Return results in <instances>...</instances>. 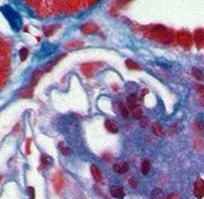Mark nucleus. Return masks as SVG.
Returning <instances> with one entry per match:
<instances>
[{"label": "nucleus", "instance_id": "obj_22", "mask_svg": "<svg viewBox=\"0 0 204 199\" xmlns=\"http://www.w3.org/2000/svg\"><path fill=\"white\" fill-rule=\"evenodd\" d=\"M195 89H197V92L204 98V86H203V84H197V86H195Z\"/></svg>", "mask_w": 204, "mask_h": 199}, {"label": "nucleus", "instance_id": "obj_4", "mask_svg": "<svg viewBox=\"0 0 204 199\" xmlns=\"http://www.w3.org/2000/svg\"><path fill=\"white\" fill-rule=\"evenodd\" d=\"M178 40H179V43L182 45H184V47H189V45H190V43H192L190 35H189L188 33H185V32L179 33V39Z\"/></svg>", "mask_w": 204, "mask_h": 199}, {"label": "nucleus", "instance_id": "obj_8", "mask_svg": "<svg viewBox=\"0 0 204 199\" xmlns=\"http://www.w3.org/2000/svg\"><path fill=\"white\" fill-rule=\"evenodd\" d=\"M91 173H92V177L93 179L96 180L97 183H99L102 180V174L99 172V169L96 167V165H91Z\"/></svg>", "mask_w": 204, "mask_h": 199}, {"label": "nucleus", "instance_id": "obj_25", "mask_svg": "<svg viewBox=\"0 0 204 199\" xmlns=\"http://www.w3.org/2000/svg\"><path fill=\"white\" fill-rule=\"evenodd\" d=\"M167 199H179V195H178V194H175V193H173V194H170Z\"/></svg>", "mask_w": 204, "mask_h": 199}, {"label": "nucleus", "instance_id": "obj_19", "mask_svg": "<svg viewBox=\"0 0 204 199\" xmlns=\"http://www.w3.org/2000/svg\"><path fill=\"white\" fill-rule=\"evenodd\" d=\"M82 45H83V42L77 40V42H72V43H68V44H67V48L74 49V48H78V47H82Z\"/></svg>", "mask_w": 204, "mask_h": 199}, {"label": "nucleus", "instance_id": "obj_13", "mask_svg": "<svg viewBox=\"0 0 204 199\" xmlns=\"http://www.w3.org/2000/svg\"><path fill=\"white\" fill-rule=\"evenodd\" d=\"M131 112H132V115H134L135 118H139V120H141V116H142V112H141V108L139 106H135V107H132L130 108Z\"/></svg>", "mask_w": 204, "mask_h": 199}, {"label": "nucleus", "instance_id": "obj_18", "mask_svg": "<svg viewBox=\"0 0 204 199\" xmlns=\"http://www.w3.org/2000/svg\"><path fill=\"white\" fill-rule=\"evenodd\" d=\"M28 54H29V50L27 48H22L19 50V57H20V61H25L28 58Z\"/></svg>", "mask_w": 204, "mask_h": 199}, {"label": "nucleus", "instance_id": "obj_3", "mask_svg": "<svg viewBox=\"0 0 204 199\" xmlns=\"http://www.w3.org/2000/svg\"><path fill=\"white\" fill-rule=\"evenodd\" d=\"M98 30V25L94 23H86L84 25L81 27V32L84 34H94Z\"/></svg>", "mask_w": 204, "mask_h": 199}, {"label": "nucleus", "instance_id": "obj_9", "mask_svg": "<svg viewBox=\"0 0 204 199\" xmlns=\"http://www.w3.org/2000/svg\"><path fill=\"white\" fill-rule=\"evenodd\" d=\"M151 199H167V198H165V194L161 189L156 188L153 190V193H151Z\"/></svg>", "mask_w": 204, "mask_h": 199}, {"label": "nucleus", "instance_id": "obj_17", "mask_svg": "<svg viewBox=\"0 0 204 199\" xmlns=\"http://www.w3.org/2000/svg\"><path fill=\"white\" fill-rule=\"evenodd\" d=\"M40 162H42V164H43V167H49V165L52 164V159L48 155H42L40 156Z\"/></svg>", "mask_w": 204, "mask_h": 199}, {"label": "nucleus", "instance_id": "obj_5", "mask_svg": "<svg viewBox=\"0 0 204 199\" xmlns=\"http://www.w3.org/2000/svg\"><path fill=\"white\" fill-rule=\"evenodd\" d=\"M113 170L118 174H124L129 170V164L126 162H117L115 165H113Z\"/></svg>", "mask_w": 204, "mask_h": 199}, {"label": "nucleus", "instance_id": "obj_15", "mask_svg": "<svg viewBox=\"0 0 204 199\" xmlns=\"http://www.w3.org/2000/svg\"><path fill=\"white\" fill-rule=\"evenodd\" d=\"M141 172L144 175H146L149 172H150V163H149V160H144L141 164Z\"/></svg>", "mask_w": 204, "mask_h": 199}, {"label": "nucleus", "instance_id": "obj_24", "mask_svg": "<svg viewBox=\"0 0 204 199\" xmlns=\"http://www.w3.org/2000/svg\"><path fill=\"white\" fill-rule=\"evenodd\" d=\"M129 184H130L132 188H136V187H137V182L135 180V178H132V177L129 179Z\"/></svg>", "mask_w": 204, "mask_h": 199}, {"label": "nucleus", "instance_id": "obj_26", "mask_svg": "<svg viewBox=\"0 0 204 199\" xmlns=\"http://www.w3.org/2000/svg\"><path fill=\"white\" fill-rule=\"evenodd\" d=\"M0 180H1V177H0Z\"/></svg>", "mask_w": 204, "mask_h": 199}, {"label": "nucleus", "instance_id": "obj_20", "mask_svg": "<svg viewBox=\"0 0 204 199\" xmlns=\"http://www.w3.org/2000/svg\"><path fill=\"white\" fill-rule=\"evenodd\" d=\"M56 29H57V27H44L43 32H44V34H45L47 37H50V35L54 33Z\"/></svg>", "mask_w": 204, "mask_h": 199}, {"label": "nucleus", "instance_id": "obj_1", "mask_svg": "<svg viewBox=\"0 0 204 199\" xmlns=\"http://www.w3.org/2000/svg\"><path fill=\"white\" fill-rule=\"evenodd\" d=\"M194 195L198 199H202L204 197V180L202 178H198L194 184Z\"/></svg>", "mask_w": 204, "mask_h": 199}, {"label": "nucleus", "instance_id": "obj_2", "mask_svg": "<svg viewBox=\"0 0 204 199\" xmlns=\"http://www.w3.org/2000/svg\"><path fill=\"white\" fill-rule=\"evenodd\" d=\"M98 66H101V63H86V64H82L81 69H82L84 76H87V77H92L93 71L96 69V67H98Z\"/></svg>", "mask_w": 204, "mask_h": 199}, {"label": "nucleus", "instance_id": "obj_16", "mask_svg": "<svg viewBox=\"0 0 204 199\" xmlns=\"http://www.w3.org/2000/svg\"><path fill=\"white\" fill-rule=\"evenodd\" d=\"M58 148H59V151L62 153L63 155H69L71 154V150L67 145H64V143H59L58 144Z\"/></svg>", "mask_w": 204, "mask_h": 199}, {"label": "nucleus", "instance_id": "obj_23", "mask_svg": "<svg viewBox=\"0 0 204 199\" xmlns=\"http://www.w3.org/2000/svg\"><path fill=\"white\" fill-rule=\"evenodd\" d=\"M28 194H29L30 199H35V190H34V188H33V187L28 188Z\"/></svg>", "mask_w": 204, "mask_h": 199}, {"label": "nucleus", "instance_id": "obj_14", "mask_svg": "<svg viewBox=\"0 0 204 199\" xmlns=\"http://www.w3.org/2000/svg\"><path fill=\"white\" fill-rule=\"evenodd\" d=\"M193 76L198 79V81H204V73L202 72L200 69H198V68H193Z\"/></svg>", "mask_w": 204, "mask_h": 199}, {"label": "nucleus", "instance_id": "obj_6", "mask_svg": "<svg viewBox=\"0 0 204 199\" xmlns=\"http://www.w3.org/2000/svg\"><path fill=\"white\" fill-rule=\"evenodd\" d=\"M110 192H111V195L116 199H122L125 197V192L121 187H111Z\"/></svg>", "mask_w": 204, "mask_h": 199}, {"label": "nucleus", "instance_id": "obj_11", "mask_svg": "<svg viewBox=\"0 0 204 199\" xmlns=\"http://www.w3.org/2000/svg\"><path fill=\"white\" fill-rule=\"evenodd\" d=\"M136 101H137V97H136V94H134V93H131L129 97H127V106H129V108H132V107H135V106H137V103H136Z\"/></svg>", "mask_w": 204, "mask_h": 199}, {"label": "nucleus", "instance_id": "obj_21", "mask_svg": "<svg viewBox=\"0 0 204 199\" xmlns=\"http://www.w3.org/2000/svg\"><path fill=\"white\" fill-rule=\"evenodd\" d=\"M118 106H120V111H121V115H122V116H124V117H127V116H129V110L126 108V106L124 105V103L120 102V105H118Z\"/></svg>", "mask_w": 204, "mask_h": 199}, {"label": "nucleus", "instance_id": "obj_10", "mask_svg": "<svg viewBox=\"0 0 204 199\" xmlns=\"http://www.w3.org/2000/svg\"><path fill=\"white\" fill-rule=\"evenodd\" d=\"M153 132L156 135V136H164V130L163 127L160 126V124H158V122H155V124H153Z\"/></svg>", "mask_w": 204, "mask_h": 199}, {"label": "nucleus", "instance_id": "obj_7", "mask_svg": "<svg viewBox=\"0 0 204 199\" xmlns=\"http://www.w3.org/2000/svg\"><path fill=\"white\" fill-rule=\"evenodd\" d=\"M105 127H106V130H107L108 132H111V134H117V132H118L117 125H116L113 121H111V120H106Z\"/></svg>", "mask_w": 204, "mask_h": 199}, {"label": "nucleus", "instance_id": "obj_12", "mask_svg": "<svg viewBox=\"0 0 204 199\" xmlns=\"http://www.w3.org/2000/svg\"><path fill=\"white\" fill-rule=\"evenodd\" d=\"M125 64H126V67L129 68V69H137V71L141 69V68H140V66L137 64L136 62H134L132 59H127L126 62H125Z\"/></svg>", "mask_w": 204, "mask_h": 199}]
</instances>
